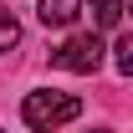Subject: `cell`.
<instances>
[{
	"label": "cell",
	"instance_id": "cell-1",
	"mask_svg": "<svg viewBox=\"0 0 133 133\" xmlns=\"http://www.w3.org/2000/svg\"><path fill=\"white\" fill-rule=\"evenodd\" d=\"M82 113V102L72 97V92H26V102H21V118H26V128L31 133H51L62 128V123H72V118Z\"/></svg>",
	"mask_w": 133,
	"mask_h": 133
},
{
	"label": "cell",
	"instance_id": "cell-2",
	"mask_svg": "<svg viewBox=\"0 0 133 133\" xmlns=\"http://www.w3.org/2000/svg\"><path fill=\"white\" fill-rule=\"evenodd\" d=\"M51 62L62 66V72H97L102 66V41H97V31H82V36H66L62 46L51 51Z\"/></svg>",
	"mask_w": 133,
	"mask_h": 133
},
{
	"label": "cell",
	"instance_id": "cell-3",
	"mask_svg": "<svg viewBox=\"0 0 133 133\" xmlns=\"http://www.w3.org/2000/svg\"><path fill=\"white\" fill-rule=\"evenodd\" d=\"M36 16H41V26H56L62 31V26H72V21L82 16V0H41Z\"/></svg>",
	"mask_w": 133,
	"mask_h": 133
},
{
	"label": "cell",
	"instance_id": "cell-4",
	"mask_svg": "<svg viewBox=\"0 0 133 133\" xmlns=\"http://www.w3.org/2000/svg\"><path fill=\"white\" fill-rule=\"evenodd\" d=\"M123 21V0H92V26L97 31H113Z\"/></svg>",
	"mask_w": 133,
	"mask_h": 133
},
{
	"label": "cell",
	"instance_id": "cell-5",
	"mask_svg": "<svg viewBox=\"0 0 133 133\" xmlns=\"http://www.w3.org/2000/svg\"><path fill=\"white\" fill-rule=\"evenodd\" d=\"M16 41H21V21L10 16V10H5V5H0V56H5V51L16 46Z\"/></svg>",
	"mask_w": 133,
	"mask_h": 133
},
{
	"label": "cell",
	"instance_id": "cell-6",
	"mask_svg": "<svg viewBox=\"0 0 133 133\" xmlns=\"http://www.w3.org/2000/svg\"><path fill=\"white\" fill-rule=\"evenodd\" d=\"M113 66L123 72V77H133V36H118V46H113Z\"/></svg>",
	"mask_w": 133,
	"mask_h": 133
},
{
	"label": "cell",
	"instance_id": "cell-7",
	"mask_svg": "<svg viewBox=\"0 0 133 133\" xmlns=\"http://www.w3.org/2000/svg\"><path fill=\"white\" fill-rule=\"evenodd\" d=\"M92 133H108V128H92Z\"/></svg>",
	"mask_w": 133,
	"mask_h": 133
}]
</instances>
